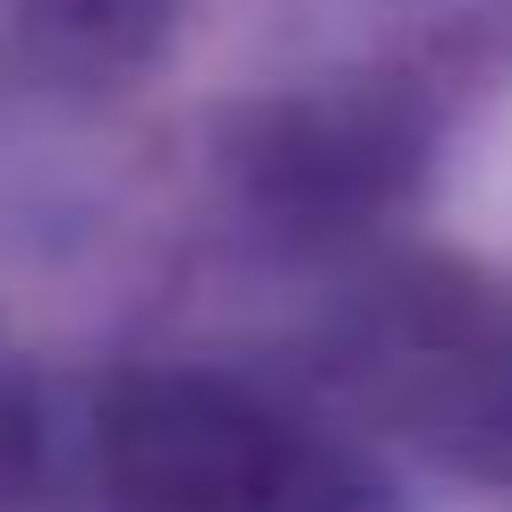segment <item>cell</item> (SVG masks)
<instances>
[{"label": "cell", "instance_id": "1", "mask_svg": "<svg viewBox=\"0 0 512 512\" xmlns=\"http://www.w3.org/2000/svg\"><path fill=\"white\" fill-rule=\"evenodd\" d=\"M103 478L120 512H316L308 461L248 402L188 376H146L111 393Z\"/></svg>", "mask_w": 512, "mask_h": 512}, {"label": "cell", "instance_id": "2", "mask_svg": "<svg viewBox=\"0 0 512 512\" xmlns=\"http://www.w3.org/2000/svg\"><path fill=\"white\" fill-rule=\"evenodd\" d=\"M26 470H35V410L0 384V504L26 487Z\"/></svg>", "mask_w": 512, "mask_h": 512}]
</instances>
